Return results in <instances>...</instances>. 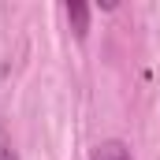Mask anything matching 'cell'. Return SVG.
I'll return each mask as SVG.
<instances>
[{
    "label": "cell",
    "instance_id": "obj_1",
    "mask_svg": "<svg viewBox=\"0 0 160 160\" xmlns=\"http://www.w3.org/2000/svg\"><path fill=\"white\" fill-rule=\"evenodd\" d=\"M89 4L86 0H71V4H63V15H67V22H71V30H75V38L86 41V34H89Z\"/></svg>",
    "mask_w": 160,
    "mask_h": 160
},
{
    "label": "cell",
    "instance_id": "obj_2",
    "mask_svg": "<svg viewBox=\"0 0 160 160\" xmlns=\"http://www.w3.org/2000/svg\"><path fill=\"white\" fill-rule=\"evenodd\" d=\"M89 160H134V153H130V145L123 138H104V142L93 145Z\"/></svg>",
    "mask_w": 160,
    "mask_h": 160
},
{
    "label": "cell",
    "instance_id": "obj_3",
    "mask_svg": "<svg viewBox=\"0 0 160 160\" xmlns=\"http://www.w3.org/2000/svg\"><path fill=\"white\" fill-rule=\"evenodd\" d=\"M0 160H19V153H15V145H11V138L0 130Z\"/></svg>",
    "mask_w": 160,
    "mask_h": 160
}]
</instances>
